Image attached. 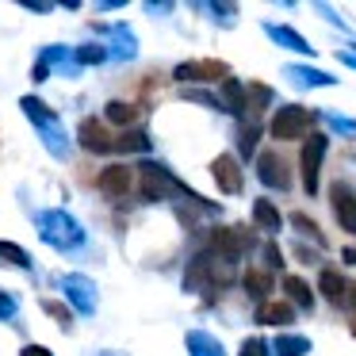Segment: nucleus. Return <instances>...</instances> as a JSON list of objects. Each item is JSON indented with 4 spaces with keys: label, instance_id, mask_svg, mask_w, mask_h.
I'll return each mask as SVG.
<instances>
[{
    "label": "nucleus",
    "instance_id": "18",
    "mask_svg": "<svg viewBox=\"0 0 356 356\" xmlns=\"http://www.w3.org/2000/svg\"><path fill=\"white\" fill-rule=\"evenodd\" d=\"M284 73L291 77V85H299V88H330V85H337V81H333L330 73L310 70V65H287Z\"/></svg>",
    "mask_w": 356,
    "mask_h": 356
},
{
    "label": "nucleus",
    "instance_id": "6",
    "mask_svg": "<svg viewBox=\"0 0 356 356\" xmlns=\"http://www.w3.org/2000/svg\"><path fill=\"white\" fill-rule=\"evenodd\" d=\"M325 149H330V138L325 134H307L302 138V149H299V172H302V192L314 195L318 192V172H322V161H325Z\"/></svg>",
    "mask_w": 356,
    "mask_h": 356
},
{
    "label": "nucleus",
    "instance_id": "37",
    "mask_svg": "<svg viewBox=\"0 0 356 356\" xmlns=\"http://www.w3.org/2000/svg\"><path fill=\"white\" fill-rule=\"evenodd\" d=\"M325 123H330L333 131H345V134H356V119H341V115H333V111H330V115H325Z\"/></svg>",
    "mask_w": 356,
    "mask_h": 356
},
{
    "label": "nucleus",
    "instance_id": "41",
    "mask_svg": "<svg viewBox=\"0 0 356 356\" xmlns=\"http://www.w3.org/2000/svg\"><path fill=\"white\" fill-rule=\"evenodd\" d=\"M341 62H345V65H353V70H356V54H341Z\"/></svg>",
    "mask_w": 356,
    "mask_h": 356
},
{
    "label": "nucleus",
    "instance_id": "11",
    "mask_svg": "<svg viewBox=\"0 0 356 356\" xmlns=\"http://www.w3.org/2000/svg\"><path fill=\"white\" fill-rule=\"evenodd\" d=\"M62 295L81 314H92L96 310V284L88 276H62Z\"/></svg>",
    "mask_w": 356,
    "mask_h": 356
},
{
    "label": "nucleus",
    "instance_id": "5",
    "mask_svg": "<svg viewBox=\"0 0 356 356\" xmlns=\"http://www.w3.org/2000/svg\"><path fill=\"white\" fill-rule=\"evenodd\" d=\"M318 123V111L302 108V104H284L280 111H272L268 119V134L276 142H291V138H302L310 134V127Z\"/></svg>",
    "mask_w": 356,
    "mask_h": 356
},
{
    "label": "nucleus",
    "instance_id": "25",
    "mask_svg": "<svg viewBox=\"0 0 356 356\" xmlns=\"http://www.w3.org/2000/svg\"><path fill=\"white\" fill-rule=\"evenodd\" d=\"M268 104H272V88L268 85H245V119L257 123V115H261Z\"/></svg>",
    "mask_w": 356,
    "mask_h": 356
},
{
    "label": "nucleus",
    "instance_id": "40",
    "mask_svg": "<svg viewBox=\"0 0 356 356\" xmlns=\"http://www.w3.org/2000/svg\"><path fill=\"white\" fill-rule=\"evenodd\" d=\"M341 261H345V264H356V245H348L345 253H341Z\"/></svg>",
    "mask_w": 356,
    "mask_h": 356
},
{
    "label": "nucleus",
    "instance_id": "16",
    "mask_svg": "<svg viewBox=\"0 0 356 356\" xmlns=\"http://www.w3.org/2000/svg\"><path fill=\"white\" fill-rule=\"evenodd\" d=\"M184 348H188V356H226L222 341L211 337L207 330H188L184 333Z\"/></svg>",
    "mask_w": 356,
    "mask_h": 356
},
{
    "label": "nucleus",
    "instance_id": "3",
    "mask_svg": "<svg viewBox=\"0 0 356 356\" xmlns=\"http://www.w3.org/2000/svg\"><path fill=\"white\" fill-rule=\"evenodd\" d=\"M138 177H142V195H146V200H180V195H188V200H200L192 188L180 184V180L172 177L165 165H157V161H142V165H138Z\"/></svg>",
    "mask_w": 356,
    "mask_h": 356
},
{
    "label": "nucleus",
    "instance_id": "15",
    "mask_svg": "<svg viewBox=\"0 0 356 356\" xmlns=\"http://www.w3.org/2000/svg\"><path fill=\"white\" fill-rule=\"evenodd\" d=\"M264 35H268L276 47H287V50H295V54H302V58H310L314 50H310V42L302 39L299 31H291V27H284V24H264Z\"/></svg>",
    "mask_w": 356,
    "mask_h": 356
},
{
    "label": "nucleus",
    "instance_id": "22",
    "mask_svg": "<svg viewBox=\"0 0 356 356\" xmlns=\"http://www.w3.org/2000/svg\"><path fill=\"white\" fill-rule=\"evenodd\" d=\"M253 226H257V230H264V234H276L280 226H284L276 203H272V200H253Z\"/></svg>",
    "mask_w": 356,
    "mask_h": 356
},
{
    "label": "nucleus",
    "instance_id": "8",
    "mask_svg": "<svg viewBox=\"0 0 356 356\" xmlns=\"http://www.w3.org/2000/svg\"><path fill=\"white\" fill-rule=\"evenodd\" d=\"M253 245L257 241H253V234H249L245 226H218V230H211V245L207 249H215V253L238 261V257H245Z\"/></svg>",
    "mask_w": 356,
    "mask_h": 356
},
{
    "label": "nucleus",
    "instance_id": "7",
    "mask_svg": "<svg viewBox=\"0 0 356 356\" xmlns=\"http://www.w3.org/2000/svg\"><path fill=\"white\" fill-rule=\"evenodd\" d=\"M172 77L184 81V85H211V81L222 85V81L230 77V65L215 62V58H200V62H180L177 70H172Z\"/></svg>",
    "mask_w": 356,
    "mask_h": 356
},
{
    "label": "nucleus",
    "instance_id": "31",
    "mask_svg": "<svg viewBox=\"0 0 356 356\" xmlns=\"http://www.w3.org/2000/svg\"><path fill=\"white\" fill-rule=\"evenodd\" d=\"M42 310H47L50 318H54L58 325H65L70 330V322H73V314H70V307H65L62 299H42Z\"/></svg>",
    "mask_w": 356,
    "mask_h": 356
},
{
    "label": "nucleus",
    "instance_id": "13",
    "mask_svg": "<svg viewBox=\"0 0 356 356\" xmlns=\"http://www.w3.org/2000/svg\"><path fill=\"white\" fill-rule=\"evenodd\" d=\"M100 192L104 195H111V200H119V195H127L131 192V184H134V169H127L123 161L119 165H108V169H100Z\"/></svg>",
    "mask_w": 356,
    "mask_h": 356
},
{
    "label": "nucleus",
    "instance_id": "21",
    "mask_svg": "<svg viewBox=\"0 0 356 356\" xmlns=\"http://www.w3.org/2000/svg\"><path fill=\"white\" fill-rule=\"evenodd\" d=\"M218 104H222V111H230V115H245V85L234 77L222 81V96H218Z\"/></svg>",
    "mask_w": 356,
    "mask_h": 356
},
{
    "label": "nucleus",
    "instance_id": "32",
    "mask_svg": "<svg viewBox=\"0 0 356 356\" xmlns=\"http://www.w3.org/2000/svg\"><path fill=\"white\" fill-rule=\"evenodd\" d=\"M73 58H77V65H100V62H108V50L104 47H81Z\"/></svg>",
    "mask_w": 356,
    "mask_h": 356
},
{
    "label": "nucleus",
    "instance_id": "38",
    "mask_svg": "<svg viewBox=\"0 0 356 356\" xmlns=\"http://www.w3.org/2000/svg\"><path fill=\"white\" fill-rule=\"evenodd\" d=\"M19 356H54V353H50L47 345H27V348H24V353H19Z\"/></svg>",
    "mask_w": 356,
    "mask_h": 356
},
{
    "label": "nucleus",
    "instance_id": "35",
    "mask_svg": "<svg viewBox=\"0 0 356 356\" xmlns=\"http://www.w3.org/2000/svg\"><path fill=\"white\" fill-rule=\"evenodd\" d=\"M16 310H19L16 295H8V291H0V322H8V318H16Z\"/></svg>",
    "mask_w": 356,
    "mask_h": 356
},
{
    "label": "nucleus",
    "instance_id": "10",
    "mask_svg": "<svg viewBox=\"0 0 356 356\" xmlns=\"http://www.w3.org/2000/svg\"><path fill=\"white\" fill-rule=\"evenodd\" d=\"M211 177H215V184H218L222 195H241V188H245L241 165H238V157H230V154H222V157L211 161Z\"/></svg>",
    "mask_w": 356,
    "mask_h": 356
},
{
    "label": "nucleus",
    "instance_id": "24",
    "mask_svg": "<svg viewBox=\"0 0 356 356\" xmlns=\"http://www.w3.org/2000/svg\"><path fill=\"white\" fill-rule=\"evenodd\" d=\"M284 291L291 299V307H302V310L314 307V291H310V284L302 276H284Z\"/></svg>",
    "mask_w": 356,
    "mask_h": 356
},
{
    "label": "nucleus",
    "instance_id": "30",
    "mask_svg": "<svg viewBox=\"0 0 356 356\" xmlns=\"http://www.w3.org/2000/svg\"><path fill=\"white\" fill-rule=\"evenodd\" d=\"M257 138H261V123H245V127H241V134H238V149H241V157H253Z\"/></svg>",
    "mask_w": 356,
    "mask_h": 356
},
{
    "label": "nucleus",
    "instance_id": "36",
    "mask_svg": "<svg viewBox=\"0 0 356 356\" xmlns=\"http://www.w3.org/2000/svg\"><path fill=\"white\" fill-rule=\"evenodd\" d=\"M264 264H268V272L284 268V253H280V245H276V241H268V245H264Z\"/></svg>",
    "mask_w": 356,
    "mask_h": 356
},
{
    "label": "nucleus",
    "instance_id": "17",
    "mask_svg": "<svg viewBox=\"0 0 356 356\" xmlns=\"http://www.w3.org/2000/svg\"><path fill=\"white\" fill-rule=\"evenodd\" d=\"M318 291H322L325 299L333 302V307H345V299H348V280L341 276V272H333V268H322V272H318Z\"/></svg>",
    "mask_w": 356,
    "mask_h": 356
},
{
    "label": "nucleus",
    "instance_id": "19",
    "mask_svg": "<svg viewBox=\"0 0 356 356\" xmlns=\"http://www.w3.org/2000/svg\"><path fill=\"white\" fill-rule=\"evenodd\" d=\"M295 322V307L291 302H261L257 307V325H291Z\"/></svg>",
    "mask_w": 356,
    "mask_h": 356
},
{
    "label": "nucleus",
    "instance_id": "12",
    "mask_svg": "<svg viewBox=\"0 0 356 356\" xmlns=\"http://www.w3.org/2000/svg\"><path fill=\"white\" fill-rule=\"evenodd\" d=\"M330 203H333V215H337L341 230L356 234V192L345 184V180H337V184L330 188Z\"/></svg>",
    "mask_w": 356,
    "mask_h": 356
},
{
    "label": "nucleus",
    "instance_id": "2",
    "mask_svg": "<svg viewBox=\"0 0 356 356\" xmlns=\"http://www.w3.org/2000/svg\"><path fill=\"white\" fill-rule=\"evenodd\" d=\"M35 226H39V238L54 249H81L85 245V226L70 211H42V215H35Z\"/></svg>",
    "mask_w": 356,
    "mask_h": 356
},
{
    "label": "nucleus",
    "instance_id": "39",
    "mask_svg": "<svg viewBox=\"0 0 356 356\" xmlns=\"http://www.w3.org/2000/svg\"><path fill=\"white\" fill-rule=\"evenodd\" d=\"M24 8L27 12H50V4L47 0H24Z\"/></svg>",
    "mask_w": 356,
    "mask_h": 356
},
{
    "label": "nucleus",
    "instance_id": "26",
    "mask_svg": "<svg viewBox=\"0 0 356 356\" xmlns=\"http://www.w3.org/2000/svg\"><path fill=\"white\" fill-rule=\"evenodd\" d=\"M115 154H149V134L146 131H123L115 142H111Z\"/></svg>",
    "mask_w": 356,
    "mask_h": 356
},
{
    "label": "nucleus",
    "instance_id": "23",
    "mask_svg": "<svg viewBox=\"0 0 356 356\" xmlns=\"http://www.w3.org/2000/svg\"><path fill=\"white\" fill-rule=\"evenodd\" d=\"M272 353L276 356H307L310 353V337H302V333H276V341H272Z\"/></svg>",
    "mask_w": 356,
    "mask_h": 356
},
{
    "label": "nucleus",
    "instance_id": "43",
    "mask_svg": "<svg viewBox=\"0 0 356 356\" xmlns=\"http://www.w3.org/2000/svg\"><path fill=\"white\" fill-rule=\"evenodd\" d=\"M108 356H111V353H108Z\"/></svg>",
    "mask_w": 356,
    "mask_h": 356
},
{
    "label": "nucleus",
    "instance_id": "33",
    "mask_svg": "<svg viewBox=\"0 0 356 356\" xmlns=\"http://www.w3.org/2000/svg\"><path fill=\"white\" fill-rule=\"evenodd\" d=\"M268 353H272V348H268V341H264V337H245L238 356H268Z\"/></svg>",
    "mask_w": 356,
    "mask_h": 356
},
{
    "label": "nucleus",
    "instance_id": "9",
    "mask_svg": "<svg viewBox=\"0 0 356 356\" xmlns=\"http://www.w3.org/2000/svg\"><path fill=\"white\" fill-rule=\"evenodd\" d=\"M257 180H261L264 188H272V192H287V188H291L287 161L276 154V149H264V154L257 157Z\"/></svg>",
    "mask_w": 356,
    "mask_h": 356
},
{
    "label": "nucleus",
    "instance_id": "28",
    "mask_svg": "<svg viewBox=\"0 0 356 356\" xmlns=\"http://www.w3.org/2000/svg\"><path fill=\"white\" fill-rule=\"evenodd\" d=\"M291 226L302 234V238H310V241H314L318 249H325V234L318 230V222H314L310 215H302V211H295V215H291Z\"/></svg>",
    "mask_w": 356,
    "mask_h": 356
},
{
    "label": "nucleus",
    "instance_id": "20",
    "mask_svg": "<svg viewBox=\"0 0 356 356\" xmlns=\"http://www.w3.org/2000/svg\"><path fill=\"white\" fill-rule=\"evenodd\" d=\"M241 287H245L257 302H268V295H272V272L268 268H245V272H241Z\"/></svg>",
    "mask_w": 356,
    "mask_h": 356
},
{
    "label": "nucleus",
    "instance_id": "42",
    "mask_svg": "<svg viewBox=\"0 0 356 356\" xmlns=\"http://www.w3.org/2000/svg\"><path fill=\"white\" fill-rule=\"evenodd\" d=\"M345 302H348V307H356V287H348V299Z\"/></svg>",
    "mask_w": 356,
    "mask_h": 356
},
{
    "label": "nucleus",
    "instance_id": "29",
    "mask_svg": "<svg viewBox=\"0 0 356 356\" xmlns=\"http://www.w3.org/2000/svg\"><path fill=\"white\" fill-rule=\"evenodd\" d=\"M0 261L12 264V268H31V253L19 245H12V241H0Z\"/></svg>",
    "mask_w": 356,
    "mask_h": 356
},
{
    "label": "nucleus",
    "instance_id": "27",
    "mask_svg": "<svg viewBox=\"0 0 356 356\" xmlns=\"http://www.w3.org/2000/svg\"><path fill=\"white\" fill-rule=\"evenodd\" d=\"M104 119L115 123V127H131L134 119H138V108H134V104H123V100H111L108 108H104Z\"/></svg>",
    "mask_w": 356,
    "mask_h": 356
},
{
    "label": "nucleus",
    "instance_id": "34",
    "mask_svg": "<svg viewBox=\"0 0 356 356\" xmlns=\"http://www.w3.org/2000/svg\"><path fill=\"white\" fill-rule=\"evenodd\" d=\"M184 100H192V104H203V108H211V111H222V104H218V96H211V92H200V88H188V92H184Z\"/></svg>",
    "mask_w": 356,
    "mask_h": 356
},
{
    "label": "nucleus",
    "instance_id": "4",
    "mask_svg": "<svg viewBox=\"0 0 356 356\" xmlns=\"http://www.w3.org/2000/svg\"><path fill=\"white\" fill-rule=\"evenodd\" d=\"M19 111H24V115L35 123V131H39L42 138H47V149H50V154L62 157V154H65V131H62V119H58L54 111H50L47 104L39 100V96H24V100H19Z\"/></svg>",
    "mask_w": 356,
    "mask_h": 356
},
{
    "label": "nucleus",
    "instance_id": "14",
    "mask_svg": "<svg viewBox=\"0 0 356 356\" xmlns=\"http://www.w3.org/2000/svg\"><path fill=\"white\" fill-rule=\"evenodd\" d=\"M77 138H81V149H88V154H111V142H115L108 131H104L100 119H85L81 131H77Z\"/></svg>",
    "mask_w": 356,
    "mask_h": 356
},
{
    "label": "nucleus",
    "instance_id": "1",
    "mask_svg": "<svg viewBox=\"0 0 356 356\" xmlns=\"http://www.w3.org/2000/svg\"><path fill=\"white\" fill-rule=\"evenodd\" d=\"M234 280H238L234 261H230V257H222V253H215V249L195 253L192 264H188V272H184V287H188V291H200V287L218 291V287H230Z\"/></svg>",
    "mask_w": 356,
    "mask_h": 356
}]
</instances>
